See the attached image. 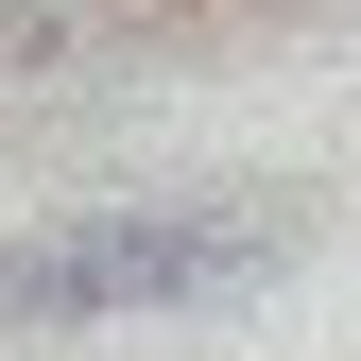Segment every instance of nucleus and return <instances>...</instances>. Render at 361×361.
<instances>
[{
    "mask_svg": "<svg viewBox=\"0 0 361 361\" xmlns=\"http://www.w3.org/2000/svg\"><path fill=\"white\" fill-rule=\"evenodd\" d=\"M258 258H276V207H104V224H52V241H0V310L18 327H104V310L241 293Z\"/></svg>",
    "mask_w": 361,
    "mask_h": 361,
    "instance_id": "1",
    "label": "nucleus"
}]
</instances>
